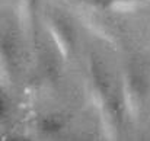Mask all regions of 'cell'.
Segmentation results:
<instances>
[{"label": "cell", "mask_w": 150, "mask_h": 141, "mask_svg": "<svg viewBox=\"0 0 150 141\" xmlns=\"http://www.w3.org/2000/svg\"><path fill=\"white\" fill-rule=\"evenodd\" d=\"M74 12L92 34L114 42L115 29L109 18L112 12L109 0H74Z\"/></svg>", "instance_id": "cell-1"}, {"label": "cell", "mask_w": 150, "mask_h": 141, "mask_svg": "<svg viewBox=\"0 0 150 141\" xmlns=\"http://www.w3.org/2000/svg\"><path fill=\"white\" fill-rule=\"evenodd\" d=\"M147 82L144 76L134 67H127L122 71L121 77V93H122V105L125 112L137 119L144 108V102L147 99Z\"/></svg>", "instance_id": "cell-2"}, {"label": "cell", "mask_w": 150, "mask_h": 141, "mask_svg": "<svg viewBox=\"0 0 150 141\" xmlns=\"http://www.w3.org/2000/svg\"><path fill=\"white\" fill-rule=\"evenodd\" d=\"M86 93L92 105L99 109L100 106L111 97L109 96V83L106 73L103 70V64L98 58L92 57L88 63L86 73Z\"/></svg>", "instance_id": "cell-3"}, {"label": "cell", "mask_w": 150, "mask_h": 141, "mask_svg": "<svg viewBox=\"0 0 150 141\" xmlns=\"http://www.w3.org/2000/svg\"><path fill=\"white\" fill-rule=\"evenodd\" d=\"M98 111H99V122L103 137L108 140L118 138L122 128V114L125 112L124 105L121 106V103L117 99L109 97Z\"/></svg>", "instance_id": "cell-4"}, {"label": "cell", "mask_w": 150, "mask_h": 141, "mask_svg": "<svg viewBox=\"0 0 150 141\" xmlns=\"http://www.w3.org/2000/svg\"><path fill=\"white\" fill-rule=\"evenodd\" d=\"M47 29H48V34H50L54 45L58 49L60 55L64 60H67L71 54L73 42H74L71 26L61 16L52 15L47 20Z\"/></svg>", "instance_id": "cell-5"}, {"label": "cell", "mask_w": 150, "mask_h": 141, "mask_svg": "<svg viewBox=\"0 0 150 141\" xmlns=\"http://www.w3.org/2000/svg\"><path fill=\"white\" fill-rule=\"evenodd\" d=\"M0 67H1V80H3V83L12 82L13 74H15V70H16V57H15L12 44L3 42Z\"/></svg>", "instance_id": "cell-6"}, {"label": "cell", "mask_w": 150, "mask_h": 141, "mask_svg": "<svg viewBox=\"0 0 150 141\" xmlns=\"http://www.w3.org/2000/svg\"><path fill=\"white\" fill-rule=\"evenodd\" d=\"M35 7H37V0H18L16 3L18 19L25 31H28L34 23Z\"/></svg>", "instance_id": "cell-7"}, {"label": "cell", "mask_w": 150, "mask_h": 141, "mask_svg": "<svg viewBox=\"0 0 150 141\" xmlns=\"http://www.w3.org/2000/svg\"><path fill=\"white\" fill-rule=\"evenodd\" d=\"M150 0H109L114 13H131L149 4Z\"/></svg>", "instance_id": "cell-8"}]
</instances>
